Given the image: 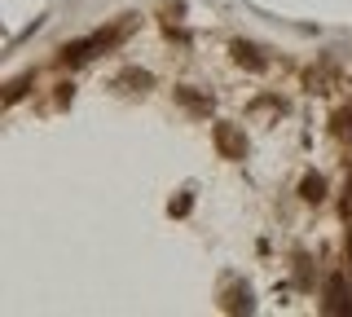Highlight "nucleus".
I'll return each instance as SVG.
<instances>
[{
	"instance_id": "obj_6",
	"label": "nucleus",
	"mask_w": 352,
	"mask_h": 317,
	"mask_svg": "<svg viewBox=\"0 0 352 317\" xmlns=\"http://www.w3.org/2000/svg\"><path fill=\"white\" fill-rule=\"evenodd\" d=\"M242 309H251V291H247V287H229V295H225V313H242Z\"/></svg>"
},
{
	"instance_id": "obj_8",
	"label": "nucleus",
	"mask_w": 352,
	"mask_h": 317,
	"mask_svg": "<svg viewBox=\"0 0 352 317\" xmlns=\"http://www.w3.org/2000/svg\"><path fill=\"white\" fill-rule=\"evenodd\" d=\"M27 84H31V75H22V80H14V84H9V93H5V102H9V106H14V102H18V97H22V93H27Z\"/></svg>"
},
{
	"instance_id": "obj_5",
	"label": "nucleus",
	"mask_w": 352,
	"mask_h": 317,
	"mask_svg": "<svg viewBox=\"0 0 352 317\" xmlns=\"http://www.w3.org/2000/svg\"><path fill=\"white\" fill-rule=\"evenodd\" d=\"M300 199H304V203H322V199H326V181H322V177H304Z\"/></svg>"
},
{
	"instance_id": "obj_9",
	"label": "nucleus",
	"mask_w": 352,
	"mask_h": 317,
	"mask_svg": "<svg viewBox=\"0 0 352 317\" xmlns=\"http://www.w3.org/2000/svg\"><path fill=\"white\" fill-rule=\"evenodd\" d=\"M168 212H172V216H185V212H190V194H181V199H172V207H168Z\"/></svg>"
},
{
	"instance_id": "obj_2",
	"label": "nucleus",
	"mask_w": 352,
	"mask_h": 317,
	"mask_svg": "<svg viewBox=\"0 0 352 317\" xmlns=\"http://www.w3.org/2000/svg\"><path fill=\"white\" fill-rule=\"evenodd\" d=\"M115 84H119V89H128V93H146L154 80H150V71H137V67H128V71H119V80H115Z\"/></svg>"
},
{
	"instance_id": "obj_7",
	"label": "nucleus",
	"mask_w": 352,
	"mask_h": 317,
	"mask_svg": "<svg viewBox=\"0 0 352 317\" xmlns=\"http://www.w3.org/2000/svg\"><path fill=\"white\" fill-rule=\"evenodd\" d=\"M176 97H181V102L190 106V111H212V102H207L203 93H194V89H176Z\"/></svg>"
},
{
	"instance_id": "obj_3",
	"label": "nucleus",
	"mask_w": 352,
	"mask_h": 317,
	"mask_svg": "<svg viewBox=\"0 0 352 317\" xmlns=\"http://www.w3.org/2000/svg\"><path fill=\"white\" fill-rule=\"evenodd\" d=\"M304 84H308V93H330V84H335V67H313L304 75Z\"/></svg>"
},
{
	"instance_id": "obj_1",
	"label": "nucleus",
	"mask_w": 352,
	"mask_h": 317,
	"mask_svg": "<svg viewBox=\"0 0 352 317\" xmlns=\"http://www.w3.org/2000/svg\"><path fill=\"white\" fill-rule=\"evenodd\" d=\"M212 137H216V150H220L225 159H247V137H242L234 124H216Z\"/></svg>"
},
{
	"instance_id": "obj_4",
	"label": "nucleus",
	"mask_w": 352,
	"mask_h": 317,
	"mask_svg": "<svg viewBox=\"0 0 352 317\" xmlns=\"http://www.w3.org/2000/svg\"><path fill=\"white\" fill-rule=\"evenodd\" d=\"M234 62H238V67H247V71H264L260 49H251V45H234Z\"/></svg>"
}]
</instances>
